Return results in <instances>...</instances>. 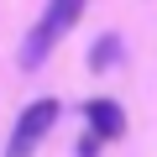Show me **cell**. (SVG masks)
<instances>
[{
    "instance_id": "277c9868",
    "label": "cell",
    "mask_w": 157,
    "mask_h": 157,
    "mask_svg": "<svg viewBox=\"0 0 157 157\" xmlns=\"http://www.w3.org/2000/svg\"><path fill=\"white\" fill-rule=\"evenodd\" d=\"M115 58H121V37H115V32H105V37L94 42V52H89V68H94V73H105V68H115Z\"/></svg>"
},
{
    "instance_id": "6da1fadb",
    "label": "cell",
    "mask_w": 157,
    "mask_h": 157,
    "mask_svg": "<svg viewBox=\"0 0 157 157\" xmlns=\"http://www.w3.org/2000/svg\"><path fill=\"white\" fill-rule=\"evenodd\" d=\"M84 6L89 0H47V11H42V21L32 26V37L21 42V68H37L73 26H78V16H84Z\"/></svg>"
},
{
    "instance_id": "5b68a950",
    "label": "cell",
    "mask_w": 157,
    "mask_h": 157,
    "mask_svg": "<svg viewBox=\"0 0 157 157\" xmlns=\"http://www.w3.org/2000/svg\"><path fill=\"white\" fill-rule=\"evenodd\" d=\"M78 157H100V136H94V131L78 136Z\"/></svg>"
},
{
    "instance_id": "7a4b0ae2",
    "label": "cell",
    "mask_w": 157,
    "mask_h": 157,
    "mask_svg": "<svg viewBox=\"0 0 157 157\" xmlns=\"http://www.w3.org/2000/svg\"><path fill=\"white\" fill-rule=\"evenodd\" d=\"M52 121H58V100H32V105L21 110L16 131H11V147H6V157H32V152L42 147V136L52 131Z\"/></svg>"
},
{
    "instance_id": "3957f363",
    "label": "cell",
    "mask_w": 157,
    "mask_h": 157,
    "mask_svg": "<svg viewBox=\"0 0 157 157\" xmlns=\"http://www.w3.org/2000/svg\"><path fill=\"white\" fill-rule=\"evenodd\" d=\"M84 121H89V131H94L100 141L126 136V110H121L115 100H84Z\"/></svg>"
}]
</instances>
